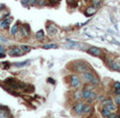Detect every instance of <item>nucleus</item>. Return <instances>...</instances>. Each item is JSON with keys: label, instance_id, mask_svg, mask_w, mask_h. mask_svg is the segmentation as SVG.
Here are the masks:
<instances>
[{"label": "nucleus", "instance_id": "7c9ffc66", "mask_svg": "<svg viewBox=\"0 0 120 118\" xmlns=\"http://www.w3.org/2000/svg\"><path fill=\"white\" fill-rule=\"evenodd\" d=\"M5 8V6H4V4H2V3H0V11H3V8Z\"/></svg>", "mask_w": 120, "mask_h": 118}, {"label": "nucleus", "instance_id": "1a4fd4ad", "mask_svg": "<svg viewBox=\"0 0 120 118\" xmlns=\"http://www.w3.org/2000/svg\"><path fill=\"white\" fill-rule=\"evenodd\" d=\"M84 107H85V105H84L82 103H77L76 105L74 106V111H75V113H76L77 115L82 114V113H84Z\"/></svg>", "mask_w": 120, "mask_h": 118}, {"label": "nucleus", "instance_id": "393cba45", "mask_svg": "<svg viewBox=\"0 0 120 118\" xmlns=\"http://www.w3.org/2000/svg\"><path fill=\"white\" fill-rule=\"evenodd\" d=\"M69 5H72V6H76V1L75 0H67Z\"/></svg>", "mask_w": 120, "mask_h": 118}, {"label": "nucleus", "instance_id": "20e7f679", "mask_svg": "<svg viewBox=\"0 0 120 118\" xmlns=\"http://www.w3.org/2000/svg\"><path fill=\"white\" fill-rule=\"evenodd\" d=\"M8 54L11 55V57H19V55L24 54V51H23L21 47H14L8 50Z\"/></svg>", "mask_w": 120, "mask_h": 118}, {"label": "nucleus", "instance_id": "423d86ee", "mask_svg": "<svg viewBox=\"0 0 120 118\" xmlns=\"http://www.w3.org/2000/svg\"><path fill=\"white\" fill-rule=\"evenodd\" d=\"M20 30H21L22 37H24V38H27V37H29V34H30V28H29L28 24H23V25H21V28H20Z\"/></svg>", "mask_w": 120, "mask_h": 118}, {"label": "nucleus", "instance_id": "dca6fc26", "mask_svg": "<svg viewBox=\"0 0 120 118\" xmlns=\"http://www.w3.org/2000/svg\"><path fill=\"white\" fill-rule=\"evenodd\" d=\"M36 38L38 39L39 41H43L44 40V38H45V34H44V31L42 30V29H41V30H39V31H37Z\"/></svg>", "mask_w": 120, "mask_h": 118}, {"label": "nucleus", "instance_id": "ddd939ff", "mask_svg": "<svg viewBox=\"0 0 120 118\" xmlns=\"http://www.w3.org/2000/svg\"><path fill=\"white\" fill-rule=\"evenodd\" d=\"M97 11V8H95V6H90V8H88L86 11H85V15L88 16V17H90V16L94 15V14Z\"/></svg>", "mask_w": 120, "mask_h": 118}, {"label": "nucleus", "instance_id": "6ab92c4d", "mask_svg": "<svg viewBox=\"0 0 120 118\" xmlns=\"http://www.w3.org/2000/svg\"><path fill=\"white\" fill-rule=\"evenodd\" d=\"M0 66H1L2 69H4V70H8V69L11 67V63H10V62H8V61H4V62H1Z\"/></svg>", "mask_w": 120, "mask_h": 118}, {"label": "nucleus", "instance_id": "4468645a", "mask_svg": "<svg viewBox=\"0 0 120 118\" xmlns=\"http://www.w3.org/2000/svg\"><path fill=\"white\" fill-rule=\"evenodd\" d=\"M19 25H20V22H17L16 24H14L11 28V36H15L18 31H19Z\"/></svg>", "mask_w": 120, "mask_h": 118}, {"label": "nucleus", "instance_id": "f03ea898", "mask_svg": "<svg viewBox=\"0 0 120 118\" xmlns=\"http://www.w3.org/2000/svg\"><path fill=\"white\" fill-rule=\"evenodd\" d=\"M74 65H75V70H77L78 72L84 73L90 70V65H88L85 62H76Z\"/></svg>", "mask_w": 120, "mask_h": 118}, {"label": "nucleus", "instance_id": "2f4dec72", "mask_svg": "<svg viewBox=\"0 0 120 118\" xmlns=\"http://www.w3.org/2000/svg\"><path fill=\"white\" fill-rule=\"evenodd\" d=\"M48 82H49V83H51V84H55V82H54V80H52V78H48Z\"/></svg>", "mask_w": 120, "mask_h": 118}, {"label": "nucleus", "instance_id": "473e14b6", "mask_svg": "<svg viewBox=\"0 0 120 118\" xmlns=\"http://www.w3.org/2000/svg\"><path fill=\"white\" fill-rule=\"evenodd\" d=\"M117 117H118V118H120V114H119V115H118V116H117Z\"/></svg>", "mask_w": 120, "mask_h": 118}, {"label": "nucleus", "instance_id": "4be33fe9", "mask_svg": "<svg viewBox=\"0 0 120 118\" xmlns=\"http://www.w3.org/2000/svg\"><path fill=\"white\" fill-rule=\"evenodd\" d=\"M74 97H75V99H76V100H80V98L82 97V92L76 91V92L74 93Z\"/></svg>", "mask_w": 120, "mask_h": 118}, {"label": "nucleus", "instance_id": "72a5a7b5", "mask_svg": "<svg viewBox=\"0 0 120 118\" xmlns=\"http://www.w3.org/2000/svg\"><path fill=\"white\" fill-rule=\"evenodd\" d=\"M75 1H77V0H75Z\"/></svg>", "mask_w": 120, "mask_h": 118}, {"label": "nucleus", "instance_id": "5701e85b", "mask_svg": "<svg viewBox=\"0 0 120 118\" xmlns=\"http://www.w3.org/2000/svg\"><path fill=\"white\" fill-rule=\"evenodd\" d=\"M5 57V49L3 48V46L0 45V57Z\"/></svg>", "mask_w": 120, "mask_h": 118}, {"label": "nucleus", "instance_id": "412c9836", "mask_svg": "<svg viewBox=\"0 0 120 118\" xmlns=\"http://www.w3.org/2000/svg\"><path fill=\"white\" fill-rule=\"evenodd\" d=\"M44 49H51V48H57V46L55 44H46V45H43Z\"/></svg>", "mask_w": 120, "mask_h": 118}, {"label": "nucleus", "instance_id": "f257e3e1", "mask_svg": "<svg viewBox=\"0 0 120 118\" xmlns=\"http://www.w3.org/2000/svg\"><path fill=\"white\" fill-rule=\"evenodd\" d=\"M82 78H84L86 82L93 84L94 86H97V85L99 84V80L97 78V76H96L95 74H93L92 72H89V71L82 73Z\"/></svg>", "mask_w": 120, "mask_h": 118}, {"label": "nucleus", "instance_id": "9b49d317", "mask_svg": "<svg viewBox=\"0 0 120 118\" xmlns=\"http://www.w3.org/2000/svg\"><path fill=\"white\" fill-rule=\"evenodd\" d=\"M46 28H47V31L49 34H51V36H53L57 32V28L55 27V25L53 24H47L46 25Z\"/></svg>", "mask_w": 120, "mask_h": 118}, {"label": "nucleus", "instance_id": "2eb2a0df", "mask_svg": "<svg viewBox=\"0 0 120 118\" xmlns=\"http://www.w3.org/2000/svg\"><path fill=\"white\" fill-rule=\"evenodd\" d=\"M36 2H37V0H22V5H24V6L34 5Z\"/></svg>", "mask_w": 120, "mask_h": 118}, {"label": "nucleus", "instance_id": "7ed1b4c3", "mask_svg": "<svg viewBox=\"0 0 120 118\" xmlns=\"http://www.w3.org/2000/svg\"><path fill=\"white\" fill-rule=\"evenodd\" d=\"M82 97L90 101H93L96 98V93L94 91H90V90H84L82 91Z\"/></svg>", "mask_w": 120, "mask_h": 118}, {"label": "nucleus", "instance_id": "39448f33", "mask_svg": "<svg viewBox=\"0 0 120 118\" xmlns=\"http://www.w3.org/2000/svg\"><path fill=\"white\" fill-rule=\"evenodd\" d=\"M11 21H13V18L10 17V16H8V18H5V19L0 20V28L1 29H8V27H10V23Z\"/></svg>", "mask_w": 120, "mask_h": 118}, {"label": "nucleus", "instance_id": "c85d7f7f", "mask_svg": "<svg viewBox=\"0 0 120 118\" xmlns=\"http://www.w3.org/2000/svg\"><path fill=\"white\" fill-rule=\"evenodd\" d=\"M115 101H116L117 105H120V96H116V98H115Z\"/></svg>", "mask_w": 120, "mask_h": 118}, {"label": "nucleus", "instance_id": "bb28decb", "mask_svg": "<svg viewBox=\"0 0 120 118\" xmlns=\"http://www.w3.org/2000/svg\"><path fill=\"white\" fill-rule=\"evenodd\" d=\"M21 48L24 50V51H26V52H28L29 50H30V47H28V46H26V45H22Z\"/></svg>", "mask_w": 120, "mask_h": 118}, {"label": "nucleus", "instance_id": "b1692460", "mask_svg": "<svg viewBox=\"0 0 120 118\" xmlns=\"http://www.w3.org/2000/svg\"><path fill=\"white\" fill-rule=\"evenodd\" d=\"M91 107L90 106H85L84 107V113H90L91 112Z\"/></svg>", "mask_w": 120, "mask_h": 118}, {"label": "nucleus", "instance_id": "0eeeda50", "mask_svg": "<svg viewBox=\"0 0 120 118\" xmlns=\"http://www.w3.org/2000/svg\"><path fill=\"white\" fill-rule=\"evenodd\" d=\"M103 107L107 108L110 112H112V111H114L115 109H116L115 108V105L113 103V101L111 100V99H107V100L103 101Z\"/></svg>", "mask_w": 120, "mask_h": 118}, {"label": "nucleus", "instance_id": "f8f14e48", "mask_svg": "<svg viewBox=\"0 0 120 118\" xmlns=\"http://www.w3.org/2000/svg\"><path fill=\"white\" fill-rule=\"evenodd\" d=\"M0 118H10V110L8 108H0Z\"/></svg>", "mask_w": 120, "mask_h": 118}, {"label": "nucleus", "instance_id": "cd10ccee", "mask_svg": "<svg viewBox=\"0 0 120 118\" xmlns=\"http://www.w3.org/2000/svg\"><path fill=\"white\" fill-rule=\"evenodd\" d=\"M114 88H115V90H120V83L119 82H116L114 84Z\"/></svg>", "mask_w": 120, "mask_h": 118}, {"label": "nucleus", "instance_id": "c756f323", "mask_svg": "<svg viewBox=\"0 0 120 118\" xmlns=\"http://www.w3.org/2000/svg\"><path fill=\"white\" fill-rule=\"evenodd\" d=\"M108 117H109V118H117L116 115H115V114H112V113H111V114H110Z\"/></svg>", "mask_w": 120, "mask_h": 118}, {"label": "nucleus", "instance_id": "6e6552de", "mask_svg": "<svg viewBox=\"0 0 120 118\" xmlns=\"http://www.w3.org/2000/svg\"><path fill=\"white\" fill-rule=\"evenodd\" d=\"M88 52L92 55H95V57H99L101 54V49L98 47H90L88 48Z\"/></svg>", "mask_w": 120, "mask_h": 118}, {"label": "nucleus", "instance_id": "f3484780", "mask_svg": "<svg viewBox=\"0 0 120 118\" xmlns=\"http://www.w3.org/2000/svg\"><path fill=\"white\" fill-rule=\"evenodd\" d=\"M29 62L28 61H25V62H19V63H14L13 66L17 67V68H22V67L26 66V65H28Z\"/></svg>", "mask_w": 120, "mask_h": 118}, {"label": "nucleus", "instance_id": "a211bd4d", "mask_svg": "<svg viewBox=\"0 0 120 118\" xmlns=\"http://www.w3.org/2000/svg\"><path fill=\"white\" fill-rule=\"evenodd\" d=\"M84 45H82V44H77L75 42H71L69 44H66V47H69V48H77V47H82Z\"/></svg>", "mask_w": 120, "mask_h": 118}, {"label": "nucleus", "instance_id": "a878e982", "mask_svg": "<svg viewBox=\"0 0 120 118\" xmlns=\"http://www.w3.org/2000/svg\"><path fill=\"white\" fill-rule=\"evenodd\" d=\"M100 0H93V4H94V6H95V8H98L99 5H100Z\"/></svg>", "mask_w": 120, "mask_h": 118}, {"label": "nucleus", "instance_id": "aec40b11", "mask_svg": "<svg viewBox=\"0 0 120 118\" xmlns=\"http://www.w3.org/2000/svg\"><path fill=\"white\" fill-rule=\"evenodd\" d=\"M101 114H102V116H103V117H108V116H109V115L111 114V112H110L109 110H108L107 108L103 107V108H102V110H101Z\"/></svg>", "mask_w": 120, "mask_h": 118}, {"label": "nucleus", "instance_id": "9d476101", "mask_svg": "<svg viewBox=\"0 0 120 118\" xmlns=\"http://www.w3.org/2000/svg\"><path fill=\"white\" fill-rule=\"evenodd\" d=\"M80 85V80L77 75H71V86L76 88Z\"/></svg>", "mask_w": 120, "mask_h": 118}, {"label": "nucleus", "instance_id": "f704fd0d", "mask_svg": "<svg viewBox=\"0 0 120 118\" xmlns=\"http://www.w3.org/2000/svg\"><path fill=\"white\" fill-rule=\"evenodd\" d=\"M0 108H1V107H0Z\"/></svg>", "mask_w": 120, "mask_h": 118}]
</instances>
